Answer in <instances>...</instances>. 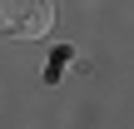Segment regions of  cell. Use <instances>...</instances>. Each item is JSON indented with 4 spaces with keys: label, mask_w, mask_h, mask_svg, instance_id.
Masks as SVG:
<instances>
[{
    "label": "cell",
    "mask_w": 134,
    "mask_h": 129,
    "mask_svg": "<svg viewBox=\"0 0 134 129\" xmlns=\"http://www.w3.org/2000/svg\"><path fill=\"white\" fill-rule=\"evenodd\" d=\"M55 25L50 0H0V35L10 40H40Z\"/></svg>",
    "instance_id": "1"
}]
</instances>
